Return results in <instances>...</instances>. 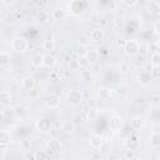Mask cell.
Here are the masks:
<instances>
[{
  "instance_id": "6da1fadb",
  "label": "cell",
  "mask_w": 160,
  "mask_h": 160,
  "mask_svg": "<svg viewBox=\"0 0 160 160\" xmlns=\"http://www.w3.org/2000/svg\"><path fill=\"white\" fill-rule=\"evenodd\" d=\"M84 100V94L80 89H71L68 92V101L72 106H79Z\"/></svg>"
},
{
  "instance_id": "7a4b0ae2",
  "label": "cell",
  "mask_w": 160,
  "mask_h": 160,
  "mask_svg": "<svg viewBox=\"0 0 160 160\" xmlns=\"http://www.w3.org/2000/svg\"><path fill=\"white\" fill-rule=\"evenodd\" d=\"M28 48H29V42L22 36H15L11 40V49L16 52H24L28 50Z\"/></svg>"
},
{
  "instance_id": "3957f363",
  "label": "cell",
  "mask_w": 160,
  "mask_h": 160,
  "mask_svg": "<svg viewBox=\"0 0 160 160\" xmlns=\"http://www.w3.org/2000/svg\"><path fill=\"white\" fill-rule=\"evenodd\" d=\"M35 126H36V130H38L39 132H41V134H49V132L51 131V129H52L51 121H50V119H48V118H40V119L36 121Z\"/></svg>"
},
{
  "instance_id": "277c9868",
  "label": "cell",
  "mask_w": 160,
  "mask_h": 160,
  "mask_svg": "<svg viewBox=\"0 0 160 160\" xmlns=\"http://www.w3.org/2000/svg\"><path fill=\"white\" fill-rule=\"evenodd\" d=\"M124 50L128 55H136L140 51V44L136 39H131V40H126Z\"/></svg>"
},
{
  "instance_id": "5b68a950",
  "label": "cell",
  "mask_w": 160,
  "mask_h": 160,
  "mask_svg": "<svg viewBox=\"0 0 160 160\" xmlns=\"http://www.w3.org/2000/svg\"><path fill=\"white\" fill-rule=\"evenodd\" d=\"M69 8H70L71 14H72V15H75V16H78V15H80V14H82V12H84V10H85V5H84L80 0H72V1L69 4Z\"/></svg>"
},
{
  "instance_id": "8992f818",
  "label": "cell",
  "mask_w": 160,
  "mask_h": 160,
  "mask_svg": "<svg viewBox=\"0 0 160 160\" xmlns=\"http://www.w3.org/2000/svg\"><path fill=\"white\" fill-rule=\"evenodd\" d=\"M151 79L152 78H151V75L148 70H139L138 74H136V81L140 85H149Z\"/></svg>"
},
{
  "instance_id": "52a82bcc",
  "label": "cell",
  "mask_w": 160,
  "mask_h": 160,
  "mask_svg": "<svg viewBox=\"0 0 160 160\" xmlns=\"http://www.w3.org/2000/svg\"><path fill=\"white\" fill-rule=\"evenodd\" d=\"M122 125H124V120H122V118L119 116V115H114V116H111L110 120H109V126H110V129H111L112 131H119V130H121Z\"/></svg>"
},
{
  "instance_id": "ba28073f",
  "label": "cell",
  "mask_w": 160,
  "mask_h": 160,
  "mask_svg": "<svg viewBox=\"0 0 160 160\" xmlns=\"http://www.w3.org/2000/svg\"><path fill=\"white\" fill-rule=\"evenodd\" d=\"M89 38H90V41H92V42H100L105 38V31L101 28H95L91 30Z\"/></svg>"
},
{
  "instance_id": "9c48e42d",
  "label": "cell",
  "mask_w": 160,
  "mask_h": 160,
  "mask_svg": "<svg viewBox=\"0 0 160 160\" xmlns=\"http://www.w3.org/2000/svg\"><path fill=\"white\" fill-rule=\"evenodd\" d=\"M44 102H45V105H46L49 109H56V108L60 105V98L56 96L55 94H50V95H48V96L45 98Z\"/></svg>"
},
{
  "instance_id": "30bf717a",
  "label": "cell",
  "mask_w": 160,
  "mask_h": 160,
  "mask_svg": "<svg viewBox=\"0 0 160 160\" xmlns=\"http://www.w3.org/2000/svg\"><path fill=\"white\" fill-rule=\"evenodd\" d=\"M56 65V58L51 54H45L42 55V66L46 69H52Z\"/></svg>"
},
{
  "instance_id": "8fae6325",
  "label": "cell",
  "mask_w": 160,
  "mask_h": 160,
  "mask_svg": "<svg viewBox=\"0 0 160 160\" xmlns=\"http://www.w3.org/2000/svg\"><path fill=\"white\" fill-rule=\"evenodd\" d=\"M89 145L92 150L98 151L101 146H102V138L100 135H92L90 139H89Z\"/></svg>"
},
{
  "instance_id": "7c38bea8",
  "label": "cell",
  "mask_w": 160,
  "mask_h": 160,
  "mask_svg": "<svg viewBox=\"0 0 160 160\" xmlns=\"http://www.w3.org/2000/svg\"><path fill=\"white\" fill-rule=\"evenodd\" d=\"M35 85H36V81H35V79H34L32 76H24V78L21 79V86H22V89H25V90L34 89Z\"/></svg>"
},
{
  "instance_id": "4fadbf2b",
  "label": "cell",
  "mask_w": 160,
  "mask_h": 160,
  "mask_svg": "<svg viewBox=\"0 0 160 160\" xmlns=\"http://www.w3.org/2000/svg\"><path fill=\"white\" fill-rule=\"evenodd\" d=\"M11 100H12V95H11V92H10L9 90H2V91H0V104H1V105H4V106L10 105Z\"/></svg>"
},
{
  "instance_id": "5bb4252c",
  "label": "cell",
  "mask_w": 160,
  "mask_h": 160,
  "mask_svg": "<svg viewBox=\"0 0 160 160\" xmlns=\"http://www.w3.org/2000/svg\"><path fill=\"white\" fill-rule=\"evenodd\" d=\"M85 56H86V59L89 60L90 64H95V62H98V61H99V58H100L99 51H98L96 49H90V50H88L86 54H85Z\"/></svg>"
},
{
  "instance_id": "9a60e30c",
  "label": "cell",
  "mask_w": 160,
  "mask_h": 160,
  "mask_svg": "<svg viewBox=\"0 0 160 160\" xmlns=\"http://www.w3.org/2000/svg\"><path fill=\"white\" fill-rule=\"evenodd\" d=\"M48 148H49L51 151H54V152H59V151L61 150L62 145H61V142H60L59 139L52 138V139H50V140L48 141Z\"/></svg>"
},
{
  "instance_id": "2e32d148",
  "label": "cell",
  "mask_w": 160,
  "mask_h": 160,
  "mask_svg": "<svg viewBox=\"0 0 160 160\" xmlns=\"http://www.w3.org/2000/svg\"><path fill=\"white\" fill-rule=\"evenodd\" d=\"M129 91H130V86H129L128 84H120V85H118L116 89H115L116 95L120 96V98H125V96H128Z\"/></svg>"
},
{
  "instance_id": "e0dca14e",
  "label": "cell",
  "mask_w": 160,
  "mask_h": 160,
  "mask_svg": "<svg viewBox=\"0 0 160 160\" xmlns=\"http://www.w3.org/2000/svg\"><path fill=\"white\" fill-rule=\"evenodd\" d=\"M144 119L141 118V116H139V115H136V116H134L131 120H130V126L134 129V130H140L142 126H144Z\"/></svg>"
},
{
  "instance_id": "ac0fdd59",
  "label": "cell",
  "mask_w": 160,
  "mask_h": 160,
  "mask_svg": "<svg viewBox=\"0 0 160 160\" xmlns=\"http://www.w3.org/2000/svg\"><path fill=\"white\" fill-rule=\"evenodd\" d=\"M126 148L131 150H138L139 148V138L136 135H130L126 141Z\"/></svg>"
},
{
  "instance_id": "d6986e66",
  "label": "cell",
  "mask_w": 160,
  "mask_h": 160,
  "mask_svg": "<svg viewBox=\"0 0 160 160\" xmlns=\"http://www.w3.org/2000/svg\"><path fill=\"white\" fill-rule=\"evenodd\" d=\"M11 142V135L8 130H0V145L5 146Z\"/></svg>"
},
{
  "instance_id": "ffe728a7",
  "label": "cell",
  "mask_w": 160,
  "mask_h": 160,
  "mask_svg": "<svg viewBox=\"0 0 160 160\" xmlns=\"http://www.w3.org/2000/svg\"><path fill=\"white\" fill-rule=\"evenodd\" d=\"M61 129H62L64 132H66V134H71V132L75 131V124H74V121H71V120H65V121L62 122Z\"/></svg>"
},
{
  "instance_id": "44dd1931",
  "label": "cell",
  "mask_w": 160,
  "mask_h": 160,
  "mask_svg": "<svg viewBox=\"0 0 160 160\" xmlns=\"http://www.w3.org/2000/svg\"><path fill=\"white\" fill-rule=\"evenodd\" d=\"M55 46H56V44H55V41L52 39H46V40L42 41V50H45L48 52L54 51L55 50Z\"/></svg>"
},
{
  "instance_id": "7402d4cb",
  "label": "cell",
  "mask_w": 160,
  "mask_h": 160,
  "mask_svg": "<svg viewBox=\"0 0 160 160\" xmlns=\"http://www.w3.org/2000/svg\"><path fill=\"white\" fill-rule=\"evenodd\" d=\"M98 95H99L100 99H102V100H108V99L111 96V90L108 89V88L100 86L99 90H98Z\"/></svg>"
},
{
  "instance_id": "603a6c76",
  "label": "cell",
  "mask_w": 160,
  "mask_h": 160,
  "mask_svg": "<svg viewBox=\"0 0 160 160\" xmlns=\"http://www.w3.org/2000/svg\"><path fill=\"white\" fill-rule=\"evenodd\" d=\"M146 8H148V10H149L151 14H158V12H159V10H160L159 2H158L156 0H150V1L148 2Z\"/></svg>"
},
{
  "instance_id": "cb8c5ba5",
  "label": "cell",
  "mask_w": 160,
  "mask_h": 160,
  "mask_svg": "<svg viewBox=\"0 0 160 160\" xmlns=\"http://www.w3.org/2000/svg\"><path fill=\"white\" fill-rule=\"evenodd\" d=\"M10 54L6 51H0V66H8L10 64Z\"/></svg>"
},
{
  "instance_id": "d4e9b609",
  "label": "cell",
  "mask_w": 160,
  "mask_h": 160,
  "mask_svg": "<svg viewBox=\"0 0 160 160\" xmlns=\"http://www.w3.org/2000/svg\"><path fill=\"white\" fill-rule=\"evenodd\" d=\"M149 140H150V145H151L152 148H158V146H160V134L151 132Z\"/></svg>"
},
{
  "instance_id": "484cf974",
  "label": "cell",
  "mask_w": 160,
  "mask_h": 160,
  "mask_svg": "<svg viewBox=\"0 0 160 160\" xmlns=\"http://www.w3.org/2000/svg\"><path fill=\"white\" fill-rule=\"evenodd\" d=\"M51 16H52V19H54V20H56V21L62 20V19L65 18V11H64L61 8H58V9H55V10L52 11Z\"/></svg>"
},
{
  "instance_id": "4316f807",
  "label": "cell",
  "mask_w": 160,
  "mask_h": 160,
  "mask_svg": "<svg viewBox=\"0 0 160 160\" xmlns=\"http://www.w3.org/2000/svg\"><path fill=\"white\" fill-rule=\"evenodd\" d=\"M31 65L35 66V68H40V66H42V55H40V54H35V55L31 58Z\"/></svg>"
},
{
  "instance_id": "83f0119b",
  "label": "cell",
  "mask_w": 160,
  "mask_h": 160,
  "mask_svg": "<svg viewBox=\"0 0 160 160\" xmlns=\"http://www.w3.org/2000/svg\"><path fill=\"white\" fill-rule=\"evenodd\" d=\"M1 111H2V114H4V118H5V119H10V118L15 116V109L10 108L9 105L4 106V109H2Z\"/></svg>"
},
{
  "instance_id": "f1b7e54d",
  "label": "cell",
  "mask_w": 160,
  "mask_h": 160,
  "mask_svg": "<svg viewBox=\"0 0 160 160\" xmlns=\"http://www.w3.org/2000/svg\"><path fill=\"white\" fill-rule=\"evenodd\" d=\"M76 61H78V65H79V68H81V69H86V68L90 65V62H89V60L86 59V56H85V55H81V56H79V58L76 59Z\"/></svg>"
},
{
  "instance_id": "f546056e",
  "label": "cell",
  "mask_w": 160,
  "mask_h": 160,
  "mask_svg": "<svg viewBox=\"0 0 160 160\" xmlns=\"http://www.w3.org/2000/svg\"><path fill=\"white\" fill-rule=\"evenodd\" d=\"M149 72H150L152 79H158L160 76V68H159V65H151Z\"/></svg>"
},
{
  "instance_id": "4dcf8cb0",
  "label": "cell",
  "mask_w": 160,
  "mask_h": 160,
  "mask_svg": "<svg viewBox=\"0 0 160 160\" xmlns=\"http://www.w3.org/2000/svg\"><path fill=\"white\" fill-rule=\"evenodd\" d=\"M86 118H88V120H90V121H94V120L98 118V110H96V109H94V108H90V109L88 110Z\"/></svg>"
},
{
  "instance_id": "1f68e13d",
  "label": "cell",
  "mask_w": 160,
  "mask_h": 160,
  "mask_svg": "<svg viewBox=\"0 0 160 160\" xmlns=\"http://www.w3.org/2000/svg\"><path fill=\"white\" fill-rule=\"evenodd\" d=\"M160 62V55H159V51H155L150 55V64L151 65H159Z\"/></svg>"
},
{
  "instance_id": "d6a6232c",
  "label": "cell",
  "mask_w": 160,
  "mask_h": 160,
  "mask_svg": "<svg viewBox=\"0 0 160 160\" xmlns=\"http://www.w3.org/2000/svg\"><path fill=\"white\" fill-rule=\"evenodd\" d=\"M48 19H49V15H48V12H46L45 10H40V11L38 12V20H39L40 22H46Z\"/></svg>"
},
{
  "instance_id": "836d02e7",
  "label": "cell",
  "mask_w": 160,
  "mask_h": 160,
  "mask_svg": "<svg viewBox=\"0 0 160 160\" xmlns=\"http://www.w3.org/2000/svg\"><path fill=\"white\" fill-rule=\"evenodd\" d=\"M78 42H79L80 46H88V45H90V38L86 36V35H81L79 38V41Z\"/></svg>"
},
{
  "instance_id": "e575fe53",
  "label": "cell",
  "mask_w": 160,
  "mask_h": 160,
  "mask_svg": "<svg viewBox=\"0 0 160 160\" xmlns=\"http://www.w3.org/2000/svg\"><path fill=\"white\" fill-rule=\"evenodd\" d=\"M46 158H48V152L44 151V150H38V151L34 154V159H36V160H44V159H46Z\"/></svg>"
},
{
  "instance_id": "d590c367",
  "label": "cell",
  "mask_w": 160,
  "mask_h": 160,
  "mask_svg": "<svg viewBox=\"0 0 160 160\" xmlns=\"http://www.w3.org/2000/svg\"><path fill=\"white\" fill-rule=\"evenodd\" d=\"M125 159H136L138 158V152H136V150H131V149H128L126 151H125Z\"/></svg>"
},
{
  "instance_id": "8d00e7d4",
  "label": "cell",
  "mask_w": 160,
  "mask_h": 160,
  "mask_svg": "<svg viewBox=\"0 0 160 160\" xmlns=\"http://www.w3.org/2000/svg\"><path fill=\"white\" fill-rule=\"evenodd\" d=\"M144 101H145V99H144L142 96H134V98H132V102L136 104V105H142Z\"/></svg>"
},
{
  "instance_id": "74e56055",
  "label": "cell",
  "mask_w": 160,
  "mask_h": 160,
  "mask_svg": "<svg viewBox=\"0 0 160 160\" xmlns=\"http://www.w3.org/2000/svg\"><path fill=\"white\" fill-rule=\"evenodd\" d=\"M20 146L22 148V150H29L31 146V142H30V140H22L20 142Z\"/></svg>"
},
{
  "instance_id": "f35d334b",
  "label": "cell",
  "mask_w": 160,
  "mask_h": 160,
  "mask_svg": "<svg viewBox=\"0 0 160 160\" xmlns=\"http://www.w3.org/2000/svg\"><path fill=\"white\" fill-rule=\"evenodd\" d=\"M114 21H115V25H116L118 28H122V26L125 25V20H124V18H116Z\"/></svg>"
},
{
  "instance_id": "ab89813d",
  "label": "cell",
  "mask_w": 160,
  "mask_h": 160,
  "mask_svg": "<svg viewBox=\"0 0 160 160\" xmlns=\"http://www.w3.org/2000/svg\"><path fill=\"white\" fill-rule=\"evenodd\" d=\"M121 1H122L124 5H126V6H129V8L136 5V2H138V0H121Z\"/></svg>"
},
{
  "instance_id": "60d3db41",
  "label": "cell",
  "mask_w": 160,
  "mask_h": 160,
  "mask_svg": "<svg viewBox=\"0 0 160 160\" xmlns=\"http://www.w3.org/2000/svg\"><path fill=\"white\" fill-rule=\"evenodd\" d=\"M81 75H82V79H84V80H90V79H91V72H90L89 70H84Z\"/></svg>"
},
{
  "instance_id": "b9f144b4",
  "label": "cell",
  "mask_w": 160,
  "mask_h": 160,
  "mask_svg": "<svg viewBox=\"0 0 160 160\" xmlns=\"http://www.w3.org/2000/svg\"><path fill=\"white\" fill-rule=\"evenodd\" d=\"M28 91H29V96H30V98L35 99V98L38 96V90H35V88H34V89H30V90H28Z\"/></svg>"
},
{
  "instance_id": "7bdbcfd3",
  "label": "cell",
  "mask_w": 160,
  "mask_h": 160,
  "mask_svg": "<svg viewBox=\"0 0 160 160\" xmlns=\"http://www.w3.org/2000/svg\"><path fill=\"white\" fill-rule=\"evenodd\" d=\"M151 132H156V134L160 132V125H159L158 122H155V124L152 125V128H151Z\"/></svg>"
},
{
  "instance_id": "ee69618b",
  "label": "cell",
  "mask_w": 160,
  "mask_h": 160,
  "mask_svg": "<svg viewBox=\"0 0 160 160\" xmlns=\"http://www.w3.org/2000/svg\"><path fill=\"white\" fill-rule=\"evenodd\" d=\"M125 42H126L125 39H118V40H116V45H118L119 48H124V46H125Z\"/></svg>"
},
{
  "instance_id": "f6af8a7d",
  "label": "cell",
  "mask_w": 160,
  "mask_h": 160,
  "mask_svg": "<svg viewBox=\"0 0 160 160\" xmlns=\"http://www.w3.org/2000/svg\"><path fill=\"white\" fill-rule=\"evenodd\" d=\"M119 69L121 70V71H128V64H125V62H121L120 65H119Z\"/></svg>"
},
{
  "instance_id": "bcb514c9",
  "label": "cell",
  "mask_w": 160,
  "mask_h": 160,
  "mask_svg": "<svg viewBox=\"0 0 160 160\" xmlns=\"http://www.w3.org/2000/svg\"><path fill=\"white\" fill-rule=\"evenodd\" d=\"M69 66H71V68H79V65H78V61H76V60H70Z\"/></svg>"
},
{
  "instance_id": "7dc6e473",
  "label": "cell",
  "mask_w": 160,
  "mask_h": 160,
  "mask_svg": "<svg viewBox=\"0 0 160 160\" xmlns=\"http://www.w3.org/2000/svg\"><path fill=\"white\" fill-rule=\"evenodd\" d=\"M154 31H155V34H156V35L159 34V22H158V21L154 24Z\"/></svg>"
},
{
  "instance_id": "c3c4849f",
  "label": "cell",
  "mask_w": 160,
  "mask_h": 160,
  "mask_svg": "<svg viewBox=\"0 0 160 160\" xmlns=\"http://www.w3.org/2000/svg\"><path fill=\"white\" fill-rule=\"evenodd\" d=\"M22 108H20V106H18L16 109H15V114H20V112H22Z\"/></svg>"
},
{
  "instance_id": "681fc988",
  "label": "cell",
  "mask_w": 160,
  "mask_h": 160,
  "mask_svg": "<svg viewBox=\"0 0 160 160\" xmlns=\"http://www.w3.org/2000/svg\"><path fill=\"white\" fill-rule=\"evenodd\" d=\"M15 0H2V2L4 4H6V5H10V4H12Z\"/></svg>"
},
{
  "instance_id": "f907efd6",
  "label": "cell",
  "mask_w": 160,
  "mask_h": 160,
  "mask_svg": "<svg viewBox=\"0 0 160 160\" xmlns=\"http://www.w3.org/2000/svg\"><path fill=\"white\" fill-rule=\"evenodd\" d=\"M4 120H5L4 114H2V111H0V122H1V121H4Z\"/></svg>"
},
{
  "instance_id": "816d5d0a",
  "label": "cell",
  "mask_w": 160,
  "mask_h": 160,
  "mask_svg": "<svg viewBox=\"0 0 160 160\" xmlns=\"http://www.w3.org/2000/svg\"><path fill=\"white\" fill-rule=\"evenodd\" d=\"M0 24H1V20H0Z\"/></svg>"
}]
</instances>
